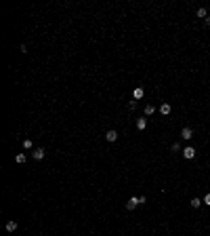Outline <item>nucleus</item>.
<instances>
[{"instance_id": "nucleus-1", "label": "nucleus", "mask_w": 210, "mask_h": 236, "mask_svg": "<svg viewBox=\"0 0 210 236\" xmlns=\"http://www.w3.org/2000/svg\"><path fill=\"white\" fill-rule=\"evenodd\" d=\"M183 156H185L187 160H191V158H195V148H193V145H187V148L183 150Z\"/></svg>"}, {"instance_id": "nucleus-2", "label": "nucleus", "mask_w": 210, "mask_h": 236, "mask_svg": "<svg viewBox=\"0 0 210 236\" xmlns=\"http://www.w3.org/2000/svg\"><path fill=\"white\" fill-rule=\"evenodd\" d=\"M44 154H46V152H44V148H34V150H32L34 160H42V158H44Z\"/></svg>"}, {"instance_id": "nucleus-3", "label": "nucleus", "mask_w": 210, "mask_h": 236, "mask_svg": "<svg viewBox=\"0 0 210 236\" xmlns=\"http://www.w3.org/2000/svg\"><path fill=\"white\" fill-rule=\"evenodd\" d=\"M181 137H183L185 141H189V139L193 137V129H191V127H185V129L181 131Z\"/></svg>"}, {"instance_id": "nucleus-4", "label": "nucleus", "mask_w": 210, "mask_h": 236, "mask_svg": "<svg viewBox=\"0 0 210 236\" xmlns=\"http://www.w3.org/2000/svg\"><path fill=\"white\" fill-rule=\"evenodd\" d=\"M105 139H107V141H109V143H114V141H116V139H118V133H116L114 129H109V131L105 133Z\"/></svg>"}, {"instance_id": "nucleus-5", "label": "nucleus", "mask_w": 210, "mask_h": 236, "mask_svg": "<svg viewBox=\"0 0 210 236\" xmlns=\"http://www.w3.org/2000/svg\"><path fill=\"white\" fill-rule=\"evenodd\" d=\"M137 207H139V198H130V200L126 202V209H128V211H132V209H137Z\"/></svg>"}, {"instance_id": "nucleus-6", "label": "nucleus", "mask_w": 210, "mask_h": 236, "mask_svg": "<svg viewBox=\"0 0 210 236\" xmlns=\"http://www.w3.org/2000/svg\"><path fill=\"white\" fill-rule=\"evenodd\" d=\"M170 110H172V108H170V103H162V105H160V114H162V116H168V114H170Z\"/></svg>"}, {"instance_id": "nucleus-7", "label": "nucleus", "mask_w": 210, "mask_h": 236, "mask_svg": "<svg viewBox=\"0 0 210 236\" xmlns=\"http://www.w3.org/2000/svg\"><path fill=\"white\" fill-rule=\"evenodd\" d=\"M189 204H191L193 209H200V207L204 204V200H202V198H191V202H189Z\"/></svg>"}, {"instance_id": "nucleus-8", "label": "nucleus", "mask_w": 210, "mask_h": 236, "mask_svg": "<svg viewBox=\"0 0 210 236\" xmlns=\"http://www.w3.org/2000/svg\"><path fill=\"white\" fill-rule=\"evenodd\" d=\"M145 127H147V120H145V118H139V120H137V129H139V131H145Z\"/></svg>"}, {"instance_id": "nucleus-9", "label": "nucleus", "mask_w": 210, "mask_h": 236, "mask_svg": "<svg viewBox=\"0 0 210 236\" xmlns=\"http://www.w3.org/2000/svg\"><path fill=\"white\" fill-rule=\"evenodd\" d=\"M4 228H6V232H15L17 230V221H6Z\"/></svg>"}, {"instance_id": "nucleus-10", "label": "nucleus", "mask_w": 210, "mask_h": 236, "mask_svg": "<svg viewBox=\"0 0 210 236\" xmlns=\"http://www.w3.org/2000/svg\"><path fill=\"white\" fill-rule=\"evenodd\" d=\"M153 112H156V105H151V103H147V105H145V116H151Z\"/></svg>"}, {"instance_id": "nucleus-11", "label": "nucleus", "mask_w": 210, "mask_h": 236, "mask_svg": "<svg viewBox=\"0 0 210 236\" xmlns=\"http://www.w3.org/2000/svg\"><path fill=\"white\" fill-rule=\"evenodd\" d=\"M25 160H27V156H25V154H17V156H15V162H17V165H23Z\"/></svg>"}, {"instance_id": "nucleus-12", "label": "nucleus", "mask_w": 210, "mask_h": 236, "mask_svg": "<svg viewBox=\"0 0 210 236\" xmlns=\"http://www.w3.org/2000/svg\"><path fill=\"white\" fill-rule=\"evenodd\" d=\"M132 97H134V99H141V97H143V89H141V87H137V89L132 91Z\"/></svg>"}, {"instance_id": "nucleus-13", "label": "nucleus", "mask_w": 210, "mask_h": 236, "mask_svg": "<svg viewBox=\"0 0 210 236\" xmlns=\"http://www.w3.org/2000/svg\"><path fill=\"white\" fill-rule=\"evenodd\" d=\"M195 15H198V17H204V19H206V15H208V11H206V8H204V6H200V8H198V13H195Z\"/></svg>"}, {"instance_id": "nucleus-14", "label": "nucleus", "mask_w": 210, "mask_h": 236, "mask_svg": "<svg viewBox=\"0 0 210 236\" xmlns=\"http://www.w3.org/2000/svg\"><path fill=\"white\" fill-rule=\"evenodd\" d=\"M23 148H25V150H34V143H32V139H23Z\"/></svg>"}, {"instance_id": "nucleus-15", "label": "nucleus", "mask_w": 210, "mask_h": 236, "mask_svg": "<svg viewBox=\"0 0 210 236\" xmlns=\"http://www.w3.org/2000/svg\"><path fill=\"white\" fill-rule=\"evenodd\" d=\"M134 108H137V101H128V110H130V112H132V110H134Z\"/></svg>"}, {"instance_id": "nucleus-16", "label": "nucleus", "mask_w": 210, "mask_h": 236, "mask_svg": "<svg viewBox=\"0 0 210 236\" xmlns=\"http://www.w3.org/2000/svg\"><path fill=\"white\" fill-rule=\"evenodd\" d=\"M202 200H204V204H208V207H210V192L204 196V198H202Z\"/></svg>"}, {"instance_id": "nucleus-17", "label": "nucleus", "mask_w": 210, "mask_h": 236, "mask_svg": "<svg viewBox=\"0 0 210 236\" xmlns=\"http://www.w3.org/2000/svg\"><path fill=\"white\" fill-rule=\"evenodd\" d=\"M181 150V143H172V152H179Z\"/></svg>"}, {"instance_id": "nucleus-18", "label": "nucleus", "mask_w": 210, "mask_h": 236, "mask_svg": "<svg viewBox=\"0 0 210 236\" xmlns=\"http://www.w3.org/2000/svg\"><path fill=\"white\" fill-rule=\"evenodd\" d=\"M204 23H206V25H210V17H206V19H204Z\"/></svg>"}]
</instances>
